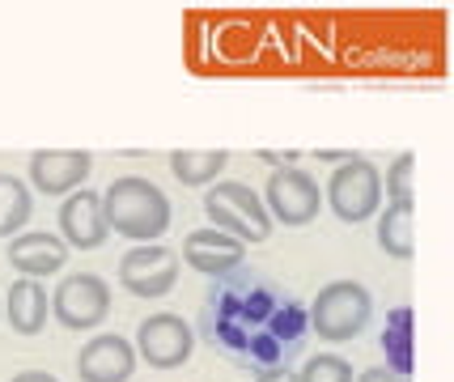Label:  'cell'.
I'll return each instance as SVG.
<instances>
[{
	"label": "cell",
	"instance_id": "obj_1",
	"mask_svg": "<svg viewBox=\"0 0 454 382\" xmlns=\"http://www.w3.org/2000/svg\"><path fill=\"white\" fill-rule=\"evenodd\" d=\"M102 213H106V230H115L128 242H158L170 230V200L158 183L140 179V175H123L102 191Z\"/></svg>",
	"mask_w": 454,
	"mask_h": 382
},
{
	"label": "cell",
	"instance_id": "obj_2",
	"mask_svg": "<svg viewBox=\"0 0 454 382\" xmlns=\"http://www.w3.org/2000/svg\"><path fill=\"white\" fill-rule=\"evenodd\" d=\"M306 315H310V331L323 344H348L370 327L374 298L361 281H332L318 289V298L306 306Z\"/></svg>",
	"mask_w": 454,
	"mask_h": 382
},
{
	"label": "cell",
	"instance_id": "obj_3",
	"mask_svg": "<svg viewBox=\"0 0 454 382\" xmlns=\"http://www.w3.org/2000/svg\"><path fill=\"white\" fill-rule=\"evenodd\" d=\"M204 213H208V225L238 238L242 246L247 242H268L272 238V217L259 200V191H251L247 183L234 179H217L208 191H204Z\"/></svg>",
	"mask_w": 454,
	"mask_h": 382
},
{
	"label": "cell",
	"instance_id": "obj_4",
	"mask_svg": "<svg viewBox=\"0 0 454 382\" xmlns=\"http://www.w3.org/2000/svg\"><path fill=\"white\" fill-rule=\"evenodd\" d=\"M323 204L344 225H361L378 217V208H382V170L365 158H348L344 166L332 170V179L323 187Z\"/></svg>",
	"mask_w": 454,
	"mask_h": 382
},
{
	"label": "cell",
	"instance_id": "obj_5",
	"mask_svg": "<svg viewBox=\"0 0 454 382\" xmlns=\"http://www.w3.org/2000/svg\"><path fill=\"white\" fill-rule=\"evenodd\" d=\"M263 208H268V217L272 225H310L318 217V208H323V187L310 170H301V166H280L268 175V187H263Z\"/></svg>",
	"mask_w": 454,
	"mask_h": 382
},
{
	"label": "cell",
	"instance_id": "obj_6",
	"mask_svg": "<svg viewBox=\"0 0 454 382\" xmlns=\"http://www.w3.org/2000/svg\"><path fill=\"white\" fill-rule=\"evenodd\" d=\"M111 315V285L98 272H73L51 289V319L68 331H90Z\"/></svg>",
	"mask_w": 454,
	"mask_h": 382
},
{
	"label": "cell",
	"instance_id": "obj_7",
	"mask_svg": "<svg viewBox=\"0 0 454 382\" xmlns=\"http://www.w3.org/2000/svg\"><path fill=\"white\" fill-rule=\"evenodd\" d=\"M132 348H137L140 362H149L153 370H178L196 353V331H192V323L183 315L161 310V315H149L137 327V344Z\"/></svg>",
	"mask_w": 454,
	"mask_h": 382
},
{
	"label": "cell",
	"instance_id": "obj_8",
	"mask_svg": "<svg viewBox=\"0 0 454 382\" xmlns=\"http://www.w3.org/2000/svg\"><path fill=\"white\" fill-rule=\"evenodd\" d=\"M178 251L170 246H132L123 251L115 277L132 298H166L178 285Z\"/></svg>",
	"mask_w": 454,
	"mask_h": 382
},
{
	"label": "cell",
	"instance_id": "obj_9",
	"mask_svg": "<svg viewBox=\"0 0 454 382\" xmlns=\"http://www.w3.org/2000/svg\"><path fill=\"white\" fill-rule=\"evenodd\" d=\"M178 263H187L192 272L208 277V281H221V277H230V272H238L247 263V246L238 238H230V234L213 230V225H204V230H192L183 238Z\"/></svg>",
	"mask_w": 454,
	"mask_h": 382
},
{
	"label": "cell",
	"instance_id": "obj_10",
	"mask_svg": "<svg viewBox=\"0 0 454 382\" xmlns=\"http://www.w3.org/2000/svg\"><path fill=\"white\" fill-rule=\"evenodd\" d=\"M59 238H64V246L73 251H98V246H106V238H111V230H106V213H102V196L98 191H73V196H64V204H59Z\"/></svg>",
	"mask_w": 454,
	"mask_h": 382
},
{
	"label": "cell",
	"instance_id": "obj_11",
	"mask_svg": "<svg viewBox=\"0 0 454 382\" xmlns=\"http://www.w3.org/2000/svg\"><path fill=\"white\" fill-rule=\"evenodd\" d=\"M137 348L132 340H123L115 331L106 336H94L77 353V378L81 382H128L137 374Z\"/></svg>",
	"mask_w": 454,
	"mask_h": 382
},
{
	"label": "cell",
	"instance_id": "obj_12",
	"mask_svg": "<svg viewBox=\"0 0 454 382\" xmlns=\"http://www.w3.org/2000/svg\"><path fill=\"white\" fill-rule=\"evenodd\" d=\"M90 166L94 158L85 149H43L30 158V183L43 196H73L90 179Z\"/></svg>",
	"mask_w": 454,
	"mask_h": 382
},
{
	"label": "cell",
	"instance_id": "obj_13",
	"mask_svg": "<svg viewBox=\"0 0 454 382\" xmlns=\"http://www.w3.org/2000/svg\"><path fill=\"white\" fill-rule=\"evenodd\" d=\"M9 263L26 281H47L68 263V246L47 230H21L18 238H9Z\"/></svg>",
	"mask_w": 454,
	"mask_h": 382
},
{
	"label": "cell",
	"instance_id": "obj_14",
	"mask_svg": "<svg viewBox=\"0 0 454 382\" xmlns=\"http://www.w3.org/2000/svg\"><path fill=\"white\" fill-rule=\"evenodd\" d=\"M47 319H51V298H47L43 281H26V277L13 281L9 298H4V323L18 336H39Z\"/></svg>",
	"mask_w": 454,
	"mask_h": 382
},
{
	"label": "cell",
	"instance_id": "obj_15",
	"mask_svg": "<svg viewBox=\"0 0 454 382\" xmlns=\"http://www.w3.org/2000/svg\"><path fill=\"white\" fill-rule=\"evenodd\" d=\"M263 331H268V336L285 348V365H289L297 353H301L306 336H310V315H306V306H301V302H294V298H280L277 310H272V319L263 323Z\"/></svg>",
	"mask_w": 454,
	"mask_h": 382
},
{
	"label": "cell",
	"instance_id": "obj_16",
	"mask_svg": "<svg viewBox=\"0 0 454 382\" xmlns=\"http://www.w3.org/2000/svg\"><path fill=\"white\" fill-rule=\"evenodd\" d=\"M382 353H387V370H395L403 378H412V365H416V353H412V306H395L387 315V327H382Z\"/></svg>",
	"mask_w": 454,
	"mask_h": 382
},
{
	"label": "cell",
	"instance_id": "obj_17",
	"mask_svg": "<svg viewBox=\"0 0 454 382\" xmlns=\"http://www.w3.org/2000/svg\"><path fill=\"white\" fill-rule=\"evenodd\" d=\"M378 246L391 260H412L416 255L412 204H387V208H378Z\"/></svg>",
	"mask_w": 454,
	"mask_h": 382
},
{
	"label": "cell",
	"instance_id": "obj_18",
	"mask_svg": "<svg viewBox=\"0 0 454 382\" xmlns=\"http://www.w3.org/2000/svg\"><path fill=\"white\" fill-rule=\"evenodd\" d=\"M225 161H230L225 149H178L170 153V170L183 187H208V183H217Z\"/></svg>",
	"mask_w": 454,
	"mask_h": 382
},
{
	"label": "cell",
	"instance_id": "obj_19",
	"mask_svg": "<svg viewBox=\"0 0 454 382\" xmlns=\"http://www.w3.org/2000/svg\"><path fill=\"white\" fill-rule=\"evenodd\" d=\"M35 213L30 187L13 175H0V238H18Z\"/></svg>",
	"mask_w": 454,
	"mask_h": 382
},
{
	"label": "cell",
	"instance_id": "obj_20",
	"mask_svg": "<svg viewBox=\"0 0 454 382\" xmlns=\"http://www.w3.org/2000/svg\"><path fill=\"white\" fill-rule=\"evenodd\" d=\"M277 302H280L277 289H272L268 281H259V277H255V281L242 289V298H238V323H242L247 331H259L263 323L272 319Z\"/></svg>",
	"mask_w": 454,
	"mask_h": 382
},
{
	"label": "cell",
	"instance_id": "obj_21",
	"mask_svg": "<svg viewBox=\"0 0 454 382\" xmlns=\"http://www.w3.org/2000/svg\"><path fill=\"white\" fill-rule=\"evenodd\" d=\"M297 382H356V378H353V365L344 362L340 353H315V357L301 362Z\"/></svg>",
	"mask_w": 454,
	"mask_h": 382
},
{
	"label": "cell",
	"instance_id": "obj_22",
	"mask_svg": "<svg viewBox=\"0 0 454 382\" xmlns=\"http://www.w3.org/2000/svg\"><path fill=\"white\" fill-rule=\"evenodd\" d=\"M412 170H416V158L412 153H399L382 179V196L387 204H412Z\"/></svg>",
	"mask_w": 454,
	"mask_h": 382
},
{
	"label": "cell",
	"instance_id": "obj_23",
	"mask_svg": "<svg viewBox=\"0 0 454 382\" xmlns=\"http://www.w3.org/2000/svg\"><path fill=\"white\" fill-rule=\"evenodd\" d=\"M356 382H412V378H403V374L387 370V365H370V370H361V374H356Z\"/></svg>",
	"mask_w": 454,
	"mask_h": 382
},
{
	"label": "cell",
	"instance_id": "obj_24",
	"mask_svg": "<svg viewBox=\"0 0 454 382\" xmlns=\"http://www.w3.org/2000/svg\"><path fill=\"white\" fill-rule=\"evenodd\" d=\"M259 158L268 161V166H297V161H301V153H297V149H285V153H272V149H263V153H259Z\"/></svg>",
	"mask_w": 454,
	"mask_h": 382
},
{
	"label": "cell",
	"instance_id": "obj_25",
	"mask_svg": "<svg viewBox=\"0 0 454 382\" xmlns=\"http://www.w3.org/2000/svg\"><path fill=\"white\" fill-rule=\"evenodd\" d=\"M255 382H297V374L289 365H272V370H259Z\"/></svg>",
	"mask_w": 454,
	"mask_h": 382
},
{
	"label": "cell",
	"instance_id": "obj_26",
	"mask_svg": "<svg viewBox=\"0 0 454 382\" xmlns=\"http://www.w3.org/2000/svg\"><path fill=\"white\" fill-rule=\"evenodd\" d=\"M9 382H59L56 374H47V370H21V374H13Z\"/></svg>",
	"mask_w": 454,
	"mask_h": 382
},
{
	"label": "cell",
	"instance_id": "obj_27",
	"mask_svg": "<svg viewBox=\"0 0 454 382\" xmlns=\"http://www.w3.org/2000/svg\"><path fill=\"white\" fill-rule=\"evenodd\" d=\"M315 158H318V161H332V166H344V161L356 158V153H353V149H344V153H336V149H318Z\"/></svg>",
	"mask_w": 454,
	"mask_h": 382
},
{
	"label": "cell",
	"instance_id": "obj_28",
	"mask_svg": "<svg viewBox=\"0 0 454 382\" xmlns=\"http://www.w3.org/2000/svg\"><path fill=\"white\" fill-rule=\"evenodd\" d=\"M0 319H4V298H0Z\"/></svg>",
	"mask_w": 454,
	"mask_h": 382
}]
</instances>
